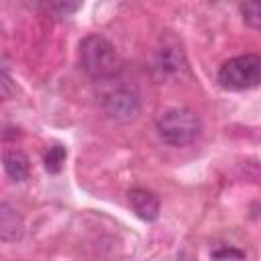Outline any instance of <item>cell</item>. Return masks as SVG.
I'll return each instance as SVG.
<instances>
[{
  "label": "cell",
  "instance_id": "1",
  "mask_svg": "<svg viewBox=\"0 0 261 261\" xmlns=\"http://www.w3.org/2000/svg\"><path fill=\"white\" fill-rule=\"evenodd\" d=\"M77 63L92 82H112L122 71L116 47L102 35H88L77 45Z\"/></svg>",
  "mask_w": 261,
  "mask_h": 261
},
{
  "label": "cell",
  "instance_id": "2",
  "mask_svg": "<svg viewBox=\"0 0 261 261\" xmlns=\"http://www.w3.org/2000/svg\"><path fill=\"white\" fill-rule=\"evenodd\" d=\"M157 135L169 147H188L202 133L200 116L186 106H175L165 110L157 118Z\"/></svg>",
  "mask_w": 261,
  "mask_h": 261
},
{
  "label": "cell",
  "instance_id": "3",
  "mask_svg": "<svg viewBox=\"0 0 261 261\" xmlns=\"http://www.w3.org/2000/svg\"><path fill=\"white\" fill-rule=\"evenodd\" d=\"M218 86L228 92L253 90L261 82V57L255 53H245L226 59L218 69Z\"/></svg>",
  "mask_w": 261,
  "mask_h": 261
},
{
  "label": "cell",
  "instance_id": "4",
  "mask_svg": "<svg viewBox=\"0 0 261 261\" xmlns=\"http://www.w3.org/2000/svg\"><path fill=\"white\" fill-rule=\"evenodd\" d=\"M102 108L116 122H133L141 112V94L135 86L120 84L102 96Z\"/></svg>",
  "mask_w": 261,
  "mask_h": 261
},
{
  "label": "cell",
  "instance_id": "5",
  "mask_svg": "<svg viewBox=\"0 0 261 261\" xmlns=\"http://www.w3.org/2000/svg\"><path fill=\"white\" fill-rule=\"evenodd\" d=\"M186 53L181 49V45L173 39V37H167V39H161V45L155 49V55H153V73L159 77V80H167V77H175L179 75L181 71H186Z\"/></svg>",
  "mask_w": 261,
  "mask_h": 261
},
{
  "label": "cell",
  "instance_id": "6",
  "mask_svg": "<svg viewBox=\"0 0 261 261\" xmlns=\"http://www.w3.org/2000/svg\"><path fill=\"white\" fill-rule=\"evenodd\" d=\"M128 204L141 220L153 222L159 216V198L145 188H133L128 192Z\"/></svg>",
  "mask_w": 261,
  "mask_h": 261
},
{
  "label": "cell",
  "instance_id": "7",
  "mask_svg": "<svg viewBox=\"0 0 261 261\" xmlns=\"http://www.w3.org/2000/svg\"><path fill=\"white\" fill-rule=\"evenodd\" d=\"M24 237V220L16 208L0 202V241L16 243Z\"/></svg>",
  "mask_w": 261,
  "mask_h": 261
},
{
  "label": "cell",
  "instance_id": "8",
  "mask_svg": "<svg viewBox=\"0 0 261 261\" xmlns=\"http://www.w3.org/2000/svg\"><path fill=\"white\" fill-rule=\"evenodd\" d=\"M4 163V171L12 181H24L31 173V165H29V157L18 151V149H10L4 153L2 157Z\"/></svg>",
  "mask_w": 261,
  "mask_h": 261
},
{
  "label": "cell",
  "instance_id": "9",
  "mask_svg": "<svg viewBox=\"0 0 261 261\" xmlns=\"http://www.w3.org/2000/svg\"><path fill=\"white\" fill-rule=\"evenodd\" d=\"M65 157H67V149L63 145H51L43 157V163H45V169L49 173H59L63 169V163H65Z\"/></svg>",
  "mask_w": 261,
  "mask_h": 261
},
{
  "label": "cell",
  "instance_id": "10",
  "mask_svg": "<svg viewBox=\"0 0 261 261\" xmlns=\"http://www.w3.org/2000/svg\"><path fill=\"white\" fill-rule=\"evenodd\" d=\"M239 10L243 14L245 24H249L251 29H259L261 27V10H259V4H255V2H243V4H239Z\"/></svg>",
  "mask_w": 261,
  "mask_h": 261
},
{
  "label": "cell",
  "instance_id": "11",
  "mask_svg": "<svg viewBox=\"0 0 261 261\" xmlns=\"http://www.w3.org/2000/svg\"><path fill=\"white\" fill-rule=\"evenodd\" d=\"M14 92H16L14 80L10 77L8 69H6L2 63H0V102H4V100H10V98L14 96Z\"/></svg>",
  "mask_w": 261,
  "mask_h": 261
},
{
  "label": "cell",
  "instance_id": "12",
  "mask_svg": "<svg viewBox=\"0 0 261 261\" xmlns=\"http://www.w3.org/2000/svg\"><path fill=\"white\" fill-rule=\"evenodd\" d=\"M80 6L82 4H77V2H73V4H69V2H55V4H49L47 8L53 10V12H59V16H69L75 10H80Z\"/></svg>",
  "mask_w": 261,
  "mask_h": 261
},
{
  "label": "cell",
  "instance_id": "13",
  "mask_svg": "<svg viewBox=\"0 0 261 261\" xmlns=\"http://www.w3.org/2000/svg\"><path fill=\"white\" fill-rule=\"evenodd\" d=\"M212 255H214L216 259H224V257H230V255H234V257L241 259L245 253H243V251H237V249H218V251H214Z\"/></svg>",
  "mask_w": 261,
  "mask_h": 261
}]
</instances>
